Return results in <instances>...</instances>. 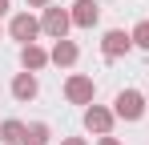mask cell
Segmentation results:
<instances>
[{
  "label": "cell",
  "mask_w": 149,
  "mask_h": 145,
  "mask_svg": "<svg viewBox=\"0 0 149 145\" xmlns=\"http://www.w3.org/2000/svg\"><path fill=\"white\" fill-rule=\"evenodd\" d=\"M28 4H32V8H45V4H49V0H28Z\"/></svg>",
  "instance_id": "14"
},
{
  "label": "cell",
  "mask_w": 149,
  "mask_h": 145,
  "mask_svg": "<svg viewBox=\"0 0 149 145\" xmlns=\"http://www.w3.org/2000/svg\"><path fill=\"white\" fill-rule=\"evenodd\" d=\"M69 24H73V16H69L65 8H45V20H40V28H45L49 36H56V40H65Z\"/></svg>",
  "instance_id": "3"
},
{
  "label": "cell",
  "mask_w": 149,
  "mask_h": 145,
  "mask_svg": "<svg viewBox=\"0 0 149 145\" xmlns=\"http://www.w3.org/2000/svg\"><path fill=\"white\" fill-rule=\"evenodd\" d=\"M52 61H56V65H73V61H77V45H73V40H56Z\"/></svg>",
  "instance_id": "11"
},
{
  "label": "cell",
  "mask_w": 149,
  "mask_h": 145,
  "mask_svg": "<svg viewBox=\"0 0 149 145\" xmlns=\"http://www.w3.org/2000/svg\"><path fill=\"white\" fill-rule=\"evenodd\" d=\"M101 145H117V141H113V137H101Z\"/></svg>",
  "instance_id": "16"
},
{
  "label": "cell",
  "mask_w": 149,
  "mask_h": 145,
  "mask_svg": "<svg viewBox=\"0 0 149 145\" xmlns=\"http://www.w3.org/2000/svg\"><path fill=\"white\" fill-rule=\"evenodd\" d=\"M0 141L4 145H28V125L24 121H4L0 125Z\"/></svg>",
  "instance_id": "7"
},
{
  "label": "cell",
  "mask_w": 149,
  "mask_h": 145,
  "mask_svg": "<svg viewBox=\"0 0 149 145\" xmlns=\"http://www.w3.org/2000/svg\"><path fill=\"white\" fill-rule=\"evenodd\" d=\"M28 141H32V145H45V141H49V125H32V129H28Z\"/></svg>",
  "instance_id": "13"
},
{
  "label": "cell",
  "mask_w": 149,
  "mask_h": 145,
  "mask_svg": "<svg viewBox=\"0 0 149 145\" xmlns=\"http://www.w3.org/2000/svg\"><path fill=\"white\" fill-rule=\"evenodd\" d=\"M8 32H12V40H20V45H32V36L40 32V20H36V16H28V12H20L16 20L8 24Z\"/></svg>",
  "instance_id": "5"
},
{
  "label": "cell",
  "mask_w": 149,
  "mask_h": 145,
  "mask_svg": "<svg viewBox=\"0 0 149 145\" xmlns=\"http://www.w3.org/2000/svg\"><path fill=\"white\" fill-rule=\"evenodd\" d=\"M85 125H89L93 133H101V137H109V125H113V113H105V109H97V105H93V109L85 113Z\"/></svg>",
  "instance_id": "10"
},
{
  "label": "cell",
  "mask_w": 149,
  "mask_h": 145,
  "mask_svg": "<svg viewBox=\"0 0 149 145\" xmlns=\"http://www.w3.org/2000/svg\"><path fill=\"white\" fill-rule=\"evenodd\" d=\"M20 65H24L28 72H36V69H45V65H49V52H45V48H36V40H32V45L20 48Z\"/></svg>",
  "instance_id": "8"
},
{
  "label": "cell",
  "mask_w": 149,
  "mask_h": 145,
  "mask_svg": "<svg viewBox=\"0 0 149 145\" xmlns=\"http://www.w3.org/2000/svg\"><path fill=\"white\" fill-rule=\"evenodd\" d=\"M133 45H137V48H149V20H141L137 28H133Z\"/></svg>",
  "instance_id": "12"
},
{
  "label": "cell",
  "mask_w": 149,
  "mask_h": 145,
  "mask_svg": "<svg viewBox=\"0 0 149 145\" xmlns=\"http://www.w3.org/2000/svg\"><path fill=\"white\" fill-rule=\"evenodd\" d=\"M69 16H73V24H77V28H93V24L101 20V4H97V0H77Z\"/></svg>",
  "instance_id": "6"
},
{
  "label": "cell",
  "mask_w": 149,
  "mask_h": 145,
  "mask_svg": "<svg viewBox=\"0 0 149 145\" xmlns=\"http://www.w3.org/2000/svg\"><path fill=\"white\" fill-rule=\"evenodd\" d=\"M65 145H85V141H81V137H69V141H65Z\"/></svg>",
  "instance_id": "15"
},
{
  "label": "cell",
  "mask_w": 149,
  "mask_h": 145,
  "mask_svg": "<svg viewBox=\"0 0 149 145\" xmlns=\"http://www.w3.org/2000/svg\"><path fill=\"white\" fill-rule=\"evenodd\" d=\"M133 48V32H121V28H109L105 32V40H101V52H105V61H117L121 52Z\"/></svg>",
  "instance_id": "2"
},
{
  "label": "cell",
  "mask_w": 149,
  "mask_h": 145,
  "mask_svg": "<svg viewBox=\"0 0 149 145\" xmlns=\"http://www.w3.org/2000/svg\"><path fill=\"white\" fill-rule=\"evenodd\" d=\"M36 93H40V85H36L32 72H20V77L12 81V97H16V101H32Z\"/></svg>",
  "instance_id": "9"
},
{
  "label": "cell",
  "mask_w": 149,
  "mask_h": 145,
  "mask_svg": "<svg viewBox=\"0 0 149 145\" xmlns=\"http://www.w3.org/2000/svg\"><path fill=\"white\" fill-rule=\"evenodd\" d=\"M97 93V85L89 81V77H69V85H65V97L73 101V105H89Z\"/></svg>",
  "instance_id": "4"
},
{
  "label": "cell",
  "mask_w": 149,
  "mask_h": 145,
  "mask_svg": "<svg viewBox=\"0 0 149 145\" xmlns=\"http://www.w3.org/2000/svg\"><path fill=\"white\" fill-rule=\"evenodd\" d=\"M0 12H8V0H0Z\"/></svg>",
  "instance_id": "17"
},
{
  "label": "cell",
  "mask_w": 149,
  "mask_h": 145,
  "mask_svg": "<svg viewBox=\"0 0 149 145\" xmlns=\"http://www.w3.org/2000/svg\"><path fill=\"white\" fill-rule=\"evenodd\" d=\"M113 113L125 117V121H141V113H145V97L137 93V89H121L117 101H113Z\"/></svg>",
  "instance_id": "1"
}]
</instances>
